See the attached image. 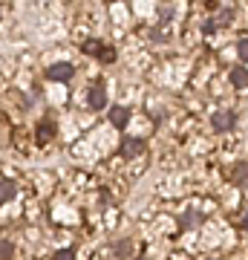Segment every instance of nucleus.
<instances>
[{"label": "nucleus", "instance_id": "1", "mask_svg": "<svg viewBox=\"0 0 248 260\" xmlns=\"http://www.w3.org/2000/svg\"><path fill=\"white\" fill-rule=\"evenodd\" d=\"M237 127V113L234 110H217L211 116V130L214 133H228Z\"/></svg>", "mask_w": 248, "mask_h": 260}, {"label": "nucleus", "instance_id": "2", "mask_svg": "<svg viewBox=\"0 0 248 260\" xmlns=\"http://www.w3.org/2000/svg\"><path fill=\"white\" fill-rule=\"evenodd\" d=\"M75 75V67L69 61H55V64L46 67V78L49 81H73Z\"/></svg>", "mask_w": 248, "mask_h": 260}, {"label": "nucleus", "instance_id": "3", "mask_svg": "<svg viewBox=\"0 0 248 260\" xmlns=\"http://www.w3.org/2000/svg\"><path fill=\"white\" fill-rule=\"evenodd\" d=\"M145 153V142L141 139H133V136H124L119 145V156L121 159H133V156H141Z\"/></svg>", "mask_w": 248, "mask_h": 260}, {"label": "nucleus", "instance_id": "4", "mask_svg": "<svg viewBox=\"0 0 248 260\" xmlns=\"http://www.w3.org/2000/svg\"><path fill=\"white\" fill-rule=\"evenodd\" d=\"M84 52H87V55H98L104 64L116 61V52H110V47H107L104 41H87V44H84Z\"/></svg>", "mask_w": 248, "mask_h": 260}, {"label": "nucleus", "instance_id": "5", "mask_svg": "<svg viewBox=\"0 0 248 260\" xmlns=\"http://www.w3.org/2000/svg\"><path fill=\"white\" fill-rule=\"evenodd\" d=\"M228 179L234 185L245 188L248 185V162H234V165L228 168Z\"/></svg>", "mask_w": 248, "mask_h": 260}, {"label": "nucleus", "instance_id": "6", "mask_svg": "<svg viewBox=\"0 0 248 260\" xmlns=\"http://www.w3.org/2000/svg\"><path fill=\"white\" fill-rule=\"evenodd\" d=\"M211 18H214V23H217V29H222V26H231V23H234V18H237V9L225 3V6H220V9L214 12Z\"/></svg>", "mask_w": 248, "mask_h": 260}, {"label": "nucleus", "instance_id": "7", "mask_svg": "<svg viewBox=\"0 0 248 260\" xmlns=\"http://www.w3.org/2000/svg\"><path fill=\"white\" fill-rule=\"evenodd\" d=\"M127 121H130V110L124 107V104H116V107H110V124H113V127L124 130V127H127Z\"/></svg>", "mask_w": 248, "mask_h": 260}, {"label": "nucleus", "instance_id": "8", "mask_svg": "<svg viewBox=\"0 0 248 260\" xmlns=\"http://www.w3.org/2000/svg\"><path fill=\"white\" fill-rule=\"evenodd\" d=\"M205 223L202 211H182L179 214V229H199Z\"/></svg>", "mask_w": 248, "mask_h": 260}, {"label": "nucleus", "instance_id": "9", "mask_svg": "<svg viewBox=\"0 0 248 260\" xmlns=\"http://www.w3.org/2000/svg\"><path fill=\"white\" fill-rule=\"evenodd\" d=\"M87 104H90L92 110H104V107H107V90H104V87H92Z\"/></svg>", "mask_w": 248, "mask_h": 260}, {"label": "nucleus", "instance_id": "10", "mask_svg": "<svg viewBox=\"0 0 248 260\" xmlns=\"http://www.w3.org/2000/svg\"><path fill=\"white\" fill-rule=\"evenodd\" d=\"M228 78H231V84H234V87H237V90H242V87H248V70H245V67H242V64L231 67Z\"/></svg>", "mask_w": 248, "mask_h": 260}, {"label": "nucleus", "instance_id": "11", "mask_svg": "<svg viewBox=\"0 0 248 260\" xmlns=\"http://www.w3.org/2000/svg\"><path fill=\"white\" fill-rule=\"evenodd\" d=\"M133 249H136V243L130 240V237H124V240H119L116 246H113V251H116V257L119 260H130L133 257Z\"/></svg>", "mask_w": 248, "mask_h": 260}, {"label": "nucleus", "instance_id": "12", "mask_svg": "<svg viewBox=\"0 0 248 260\" xmlns=\"http://www.w3.org/2000/svg\"><path fill=\"white\" fill-rule=\"evenodd\" d=\"M55 136V121L52 119H41V124H38V142L44 145V142H49Z\"/></svg>", "mask_w": 248, "mask_h": 260}, {"label": "nucleus", "instance_id": "13", "mask_svg": "<svg viewBox=\"0 0 248 260\" xmlns=\"http://www.w3.org/2000/svg\"><path fill=\"white\" fill-rule=\"evenodd\" d=\"M15 194H18V185H15L12 179H3V182H0V203H9Z\"/></svg>", "mask_w": 248, "mask_h": 260}, {"label": "nucleus", "instance_id": "14", "mask_svg": "<svg viewBox=\"0 0 248 260\" xmlns=\"http://www.w3.org/2000/svg\"><path fill=\"white\" fill-rule=\"evenodd\" d=\"M237 55H239V61H248V38L237 41Z\"/></svg>", "mask_w": 248, "mask_h": 260}, {"label": "nucleus", "instance_id": "15", "mask_svg": "<svg viewBox=\"0 0 248 260\" xmlns=\"http://www.w3.org/2000/svg\"><path fill=\"white\" fill-rule=\"evenodd\" d=\"M12 251H15V246H12L9 240H0V254H3V257H12Z\"/></svg>", "mask_w": 248, "mask_h": 260}, {"label": "nucleus", "instance_id": "16", "mask_svg": "<svg viewBox=\"0 0 248 260\" xmlns=\"http://www.w3.org/2000/svg\"><path fill=\"white\" fill-rule=\"evenodd\" d=\"M55 260H75V249H61L55 254Z\"/></svg>", "mask_w": 248, "mask_h": 260}, {"label": "nucleus", "instance_id": "17", "mask_svg": "<svg viewBox=\"0 0 248 260\" xmlns=\"http://www.w3.org/2000/svg\"><path fill=\"white\" fill-rule=\"evenodd\" d=\"M202 32H205V35H211V32H217V23H214V18H208V20L202 23Z\"/></svg>", "mask_w": 248, "mask_h": 260}, {"label": "nucleus", "instance_id": "18", "mask_svg": "<svg viewBox=\"0 0 248 260\" xmlns=\"http://www.w3.org/2000/svg\"><path fill=\"white\" fill-rule=\"evenodd\" d=\"M159 15H162V18H170V15H173V6H159Z\"/></svg>", "mask_w": 248, "mask_h": 260}, {"label": "nucleus", "instance_id": "19", "mask_svg": "<svg viewBox=\"0 0 248 260\" xmlns=\"http://www.w3.org/2000/svg\"><path fill=\"white\" fill-rule=\"evenodd\" d=\"M239 229H242V232H248V211H245V217H242V220H239Z\"/></svg>", "mask_w": 248, "mask_h": 260}, {"label": "nucleus", "instance_id": "20", "mask_svg": "<svg viewBox=\"0 0 248 260\" xmlns=\"http://www.w3.org/2000/svg\"><path fill=\"white\" fill-rule=\"evenodd\" d=\"M205 260H217V257H205Z\"/></svg>", "mask_w": 248, "mask_h": 260}, {"label": "nucleus", "instance_id": "21", "mask_svg": "<svg viewBox=\"0 0 248 260\" xmlns=\"http://www.w3.org/2000/svg\"><path fill=\"white\" fill-rule=\"evenodd\" d=\"M0 12H3V9H0Z\"/></svg>", "mask_w": 248, "mask_h": 260}]
</instances>
